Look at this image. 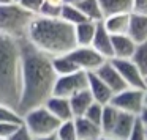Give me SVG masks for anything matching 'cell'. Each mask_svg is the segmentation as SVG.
Here are the masks:
<instances>
[{
	"label": "cell",
	"instance_id": "cell-1",
	"mask_svg": "<svg viewBox=\"0 0 147 140\" xmlns=\"http://www.w3.org/2000/svg\"><path fill=\"white\" fill-rule=\"evenodd\" d=\"M19 44L22 76L18 112L26 115L32 109L45 105V102L52 96L57 74L52 68V60L49 55L38 51L32 43L27 41V38H21Z\"/></svg>",
	"mask_w": 147,
	"mask_h": 140
},
{
	"label": "cell",
	"instance_id": "cell-2",
	"mask_svg": "<svg viewBox=\"0 0 147 140\" xmlns=\"http://www.w3.org/2000/svg\"><path fill=\"white\" fill-rule=\"evenodd\" d=\"M26 38L51 58L68 54L76 47L74 27L60 17L35 16L29 25Z\"/></svg>",
	"mask_w": 147,
	"mask_h": 140
},
{
	"label": "cell",
	"instance_id": "cell-3",
	"mask_svg": "<svg viewBox=\"0 0 147 140\" xmlns=\"http://www.w3.org/2000/svg\"><path fill=\"white\" fill-rule=\"evenodd\" d=\"M21 60L19 39L0 33V104L18 110L21 99Z\"/></svg>",
	"mask_w": 147,
	"mask_h": 140
},
{
	"label": "cell",
	"instance_id": "cell-4",
	"mask_svg": "<svg viewBox=\"0 0 147 140\" xmlns=\"http://www.w3.org/2000/svg\"><path fill=\"white\" fill-rule=\"evenodd\" d=\"M33 17L35 16L32 13L18 3L0 5V33L16 39L26 38Z\"/></svg>",
	"mask_w": 147,
	"mask_h": 140
},
{
	"label": "cell",
	"instance_id": "cell-5",
	"mask_svg": "<svg viewBox=\"0 0 147 140\" xmlns=\"http://www.w3.org/2000/svg\"><path fill=\"white\" fill-rule=\"evenodd\" d=\"M22 120H24V126L30 131V134L35 139L52 135V134L57 132L59 126H60V121L45 105H40L36 109L29 110L26 115H22Z\"/></svg>",
	"mask_w": 147,
	"mask_h": 140
},
{
	"label": "cell",
	"instance_id": "cell-6",
	"mask_svg": "<svg viewBox=\"0 0 147 140\" xmlns=\"http://www.w3.org/2000/svg\"><path fill=\"white\" fill-rule=\"evenodd\" d=\"M109 104L114 105L115 109H119L120 112H127V113L138 117L144 107V90L128 87V88L115 93Z\"/></svg>",
	"mask_w": 147,
	"mask_h": 140
},
{
	"label": "cell",
	"instance_id": "cell-7",
	"mask_svg": "<svg viewBox=\"0 0 147 140\" xmlns=\"http://www.w3.org/2000/svg\"><path fill=\"white\" fill-rule=\"evenodd\" d=\"M87 88V73L86 71H76L73 74H67V76H59L54 83V96H60V98H68L74 96L76 93L82 91Z\"/></svg>",
	"mask_w": 147,
	"mask_h": 140
},
{
	"label": "cell",
	"instance_id": "cell-8",
	"mask_svg": "<svg viewBox=\"0 0 147 140\" xmlns=\"http://www.w3.org/2000/svg\"><path fill=\"white\" fill-rule=\"evenodd\" d=\"M68 55L74 61L78 69L86 73L96 71L106 61V58H103L92 46H76L71 52H68Z\"/></svg>",
	"mask_w": 147,
	"mask_h": 140
},
{
	"label": "cell",
	"instance_id": "cell-9",
	"mask_svg": "<svg viewBox=\"0 0 147 140\" xmlns=\"http://www.w3.org/2000/svg\"><path fill=\"white\" fill-rule=\"evenodd\" d=\"M115 69L122 76L123 82L130 88H138V90H146V83H144V76L138 66L130 60V58H112Z\"/></svg>",
	"mask_w": 147,
	"mask_h": 140
},
{
	"label": "cell",
	"instance_id": "cell-10",
	"mask_svg": "<svg viewBox=\"0 0 147 140\" xmlns=\"http://www.w3.org/2000/svg\"><path fill=\"white\" fill-rule=\"evenodd\" d=\"M93 73H95L96 76L111 88V91L114 93V95L119 93V91H122V90H125V88H128L127 83L123 82L122 76L119 74V71L115 69L114 63H112L111 60H106L105 63H103L96 71H93Z\"/></svg>",
	"mask_w": 147,
	"mask_h": 140
},
{
	"label": "cell",
	"instance_id": "cell-11",
	"mask_svg": "<svg viewBox=\"0 0 147 140\" xmlns=\"http://www.w3.org/2000/svg\"><path fill=\"white\" fill-rule=\"evenodd\" d=\"M87 90L90 91L93 101L100 102V104H103V105L109 104L112 96H114V93L111 91V88H109L95 73H87Z\"/></svg>",
	"mask_w": 147,
	"mask_h": 140
},
{
	"label": "cell",
	"instance_id": "cell-12",
	"mask_svg": "<svg viewBox=\"0 0 147 140\" xmlns=\"http://www.w3.org/2000/svg\"><path fill=\"white\" fill-rule=\"evenodd\" d=\"M45 107L57 118L59 121H70L73 120V112H71V104L68 98H60V96L52 95L48 101L45 102Z\"/></svg>",
	"mask_w": 147,
	"mask_h": 140
},
{
	"label": "cell",
	"instance_id": "cell-13",
	"mask_svg": "<svg viewBox=\"0 0 147 140\" xmlns=\"http://www.w3.org/2000/svg\"><path fill=\"white\" fill-rule=\"evenodd\" d=\"M92 46L103 58L106 60H112V35H109L108 30L103 27L101 22L96 24V32L93 36Z\"/></svg>",
	"mask_w": 147,
	"mask_h": 140
},
{
	"label": "cell",
	"instance_id": "cell-14",
	"mask_svg": "<svg viewBox=\"0 0 147 140\" xmlns=\"http://www.w3.org/2000/svg\"><path fill=\"white\" fill-rule=\"evenodd\" d=\"M136 43L128 33L112 36V58H131L136 51Z\"/></svg>",
	"mask_w": 147,
	"mask_h": 140
},
{
	"label": "cell",
	"instance_id": "cell-15",
	"mask_svg": "<svg viewBox=\"0 0 147 140\" xmlns=\"http://www.w3.org/2000/svg\"><path fill=\"white\" fill-rule=\"evenodd\" d=\"M128 35L133 38L136 44L147 41V14L130 13V25H128Z\"/></svg>",
	"mask_w": 147,
	"mask_h": 140
},
{
	"label": "cell",
	"instance_id": "cell-16",
	"mask_svg": "<svg viewBox=\"0 0 147 140\" xmlns=\"http://www.w3.org/2000/svg\"><path fill=\"white\" fill-rule=\"evenodd\" d=\"M74 126H76L78 132V140H96L103 134L101 127L87 120L86 117L74 118Z\"/></svg>",
	"mask_w": 147,
	"mask_h": 140
},
{
	"label": "cell",
	"instance_id": "cell-17",
	"mask_svg": "<svg viewBox=\"0 0 147 140\" xmlns=\"http://www.w3.org/2000/svg\"><path fill=\"white\" fill-rule=\"evenodd\" d=\"M101 24L108 30L109 35H125V33H128L130 14H112V16L105 17Z\"/></svg>",
	"mask_w": 147,
	"mask_h": 140
},
{
	"label": "cell",
	"instance_id": "cell-18",
	"mask_svg": "<svg viewBox=\"0 0 147 140\" xmlns=\"http://www.w3.org/2000/svg\"><path fill=\"white\" fill-rule=\"evenodd\" d=\"M103 16L112 14H130L133 11V0H98Z\"/></svg>",
	"mask_w": 147,
	"mask_h": 140
},
{
	"label": "cell",
	"instance_id": "cell-19",
	"mask_svg": "<svg viewBox=\"0 0 147 140\" xmlns=\"http://www.w3.org/2000/svg\"><path fill=\"white\" fill-rule=\"evenodd\" d=\"M96 24L93 21H84V22L74 25V39L76 46H90L96 32Z\"/></svg>",
	"mask_w": 147,
	"mask_h": 140
},
{
	"label": "cell",
	"instance_id": "cell-20",
	"mask_svg": "<svg viewBox=\"0 0 147 140\" xmlns=\"http://www.w3.org/2000/svg\"><path fill=\"white\" fill-rule=\"evenodd\" d=\"M134 121H136V117L131 113H127V112H120L117 117V121L114 124V129L109 135L115 137V139L120 140H127V137L130 135L131 127H133Z\"/></svg>",
	"mask_w": 147,
	"mask_h": 140
},
{
	"label": "cell",
	"instance_id": "cell-21",
	"mask_svg": "<svg viewBox=\"0 0 147 140\" xmlns=\"http://www.w3.org/2000/svg\"><path fill=\"white\" fill-rule=\"evenodd\" d=\"M93 98L90 95L89 90H82V91L76 93L74 96L70 98V104H71V112H73V117H84V113L87 112V109L93 104Z\"/></svg>",
	"mask_w": 147,
	"mask_h": 140
},
{
	"label": "cell",
	"instance_id": "cell-22",
	"mask_svg": "<svg viewBox=\"0 0 147 140\" xmlns=\"http://www.w3.org/2000/svg\"><path fill=\"white\" fill-rule=\"evenodd\" d=\"M76 7L81 10V13L86 16L87 21L101 22V21L105 19L98 0H84V2H81V3H76Z\"/></svg>",
	"mask_w": 147,
	"mask_h": 140
},
{
	"label": "cell",
	"instance_id": "cell-23",
	"mask_svg": "<svg viewBox=\"0 0 147 140\" xmlns=\"http://www.w3.org/2000/svg\"><path fill=\"white\" fill-rule=\"evenodd\" d=\"M51 60H52V68H54L57 77L59 76H67V74H73V73H76V71H79L68 54L52 57Z\"/></svg>",
	"mask_w": 147,
	"mask_h": 140
},
{
	"label": "cell",
	"instance_id": "cell-24",
	"mask_svg": "<svg viewBox=\"0 0 147 140\" xmlns=\"http://www.w3.org/2000/svg\"><path fill=\"white\" fill-rule=\"evenodd\" d=\"M119 113H120V110H119V109H115L114 105H111V104H106L105 105V109H103L101 123H100V127H101L103 134L109 135V134L112 132L114 124H115V121H117Z\"/></svg>",
	"mask_w": 147,
	"mask_h": 140
},
{
	"label": "cell",
	"instance_id": "cell-25",
	"mask_svg": "<svg viewBox=\"0 0 147 140\" xmlns=\"http://www.w3.org/2000/svg\"><path fill=\"white\" fill-rule=\"evenodd\" d=\"M60 19L65 21V22H68L73 27L78 25V24H81V22H84V21H87L86 16L81 13V10L73 3H63L62 11H60Z\"/></svg>",
	"mask_w": 147,
	"mask_h": 140
},
{
	"label": "cell",
	"instance_id": "cell-26",
	"mask_svg": "<svg viewBox=\"0 0 147 140\" xmlns=\"http://www.w3.org/2000/svg\"><path fill=\"white\" fill-rule=\"evenodd\" d=\"M130 60L138 66V69L142 73V76H146L147 74V41L136 46V51H134L133 57Z\"/></svg>",
	"mask_w": 147,
	"mask_h": 140
},
{
	"label": "cell",
	"instance_id": "cell-27",
	"mask_svg": "<svg viewBox=\"0 0 147 140\" xmlns=\"http://www.w3.org/2000/svg\"><path fill=\"white\" fill-rule=\"evenodd\" d=\"M0 123H11V124H22V115L14 107L0 104Z\"/></svg>",
	"mask_w": 147,
	"mask_h": 140
},
{
	"label": "cell",
	"instance_id": "cell-28",
	"mask_svg": "<svg viewBox=\"0 0 147 140\" xmlns=\"http://www.w3.org/2000/svg\"><path fill=\"white\" fill-rule=\"evenodd\" d=\"M57 140H78V132L74 126V118L70 121H62L55 132Z\"/></svg>",
	"mask_w": 147,
	"mask_h": 140
},
{
	"label": "cell",
	"instance_id": "cell-29",
	"mask_svg": "<svg viewBox=\"0 0 147 140\" xmlns=\"http://www.w3.org/2000/svg\"><path fill=\"white\" fill-rule=\"evenodd\" d=\"M103 109H105L103 104H100V102H93V104L87 109V112L84 113V117H86L87 120H90L92 123H95V124L100 126V123H101V117H103Z\"/></svg>",
	"mask_w": 147,
	"mask_h": 140
},
{
	"label": "cell",
	"instance_id": "cell-30",
	"mask_svg": "<svg viewBox=\"0 0 147 140\" xmlns=\"http://www.w3.org/2000/svg\"><path fill=\"white\" fill-rule=\"evenodd\" d=\"M127 140H146V126L138 120V117H136L133 127H131L130 135L127 137Z\"/></svg>",
	"mask_w": 147,
	"mask_h": 140
},
{
	"label": "cell",
	"instance_id": "cell-31",
	"mask_svg": "<svg viewBox=\"0 0 147 140\" xmlns=\"http://www.w3.org/2000/svg\"><path fill=\"white\" fill-rule=\"evenodd\" d=\"M43 3H45V0H21L19 5L27 10L29 13H32L33 16H38L40 14V10H41Z\"/></svg>",
	"mask_w": 147,
	"mask_h": 140
},
{
	"label": "cell",
	"instance_id": "cell-32",
	"mask_svg": "<svg viewBox=\"0 0 147 140\" xmlns=\"http://www.w3.org/2000/svg\"><path fill=\"white\" fill-rule=\"evenodd\" d=\"M8 140H35V137L30 134V131L27 129V127L24 126V123H22V124H21V126L16 129V132H14Z\"/></svg>",
	"mask_w": 147,
	"mask_h": 140
},
{
	"label": "cell",
	"instance_id": "cell-33",
	"mask_svg": "<svg viewBox=\"0 0 147 140\" xmlns=\"http://www.w3.org/2000/svg\"><path fill=\"white\" fill-rule=\"evenodd\" d=\"M21 124H11V123H0V139L8 140Z\"/></svg>",
	"mask_w": 147,
	"mask_h": 140
},
{
	"label": "cell",
	"instance_id": "cell-34",
	"mask_svg": "<svg viewBox=\"0 0 147 140\" xmlns=\"http://www.w3.org/2000/svg\"><path fill=\"white\" fill-rule=\"evenodd\" d=\"M131 13L147 14V0H133V11Z\"/></svg>",
	"mask_w": 147,
	"mask_h": 140
},
{
	"label": "cell",
	"instance_id": "cell-35",
	"mask_svg": "<svg viewBox=\"0 0 147 140\" xmlns=\"http://www.w3.org/2000/svg\"><path fill=\"white\" fill-rule=\"evenodd\" d=\"M138 120H139L141 123H142L144 126L147 127V105H144L142 110L139 112V115H138Z\"/></svg>",
	"mask_w": 147,
	"mask_h": 140
},
{
	"label": "cell",
	"instance_id": "cell-36",
	"mask_svg": "<svg viewBox=\"0 0 147 140\" xmlns=\"http://www.w3.org/2000/svg\"><path fill=\"white\" fill-rule=\"evenodd\" d=\"M96 140H120V139H115V137H112V135H106V134H101V135H100Z\"/></svg>",
	"mask_w": 147,
	"mask_h": 140
},
{
	"label": "cell",
	"instance_id": "cell-37",
	"mask_svg": "<svg viewBox=\"0 0 147 140\" xmlns=\"http://www.w3.org/2000/svg\"><path fill=\"white\" fill-rule=\"evenodd\" d=\"M35 140H57V137H55V134H52V135H46V137H40V139H35Z\"/></svg>",
	"mask_w": 147,
	"mask_h": 140
},
{
	"label": "cell",
	"instance_id": "cell-38",
	"mask_svg": "<svg viewBox=\"0 0 147 140\" xmlns=\"http://www.w3.org/2000/svg\"><path fill=\"white\" fill-rule=\"evenodd\" d=\"M81 2H84V0H65V3H73V5L81 3Z\"/></svg>",
	"mask_w": 147,
	"mask_h": 140
},
{
	"label": "cell",
	"instance_id": "cell-39",
	"mask_svg": "<svg viewBox=\"0 0 147 140\" xmlns=\"http://www.w3.org/2000/svg\"><path fill=\"white\" fill-rule=\"evenodd\" d=\"M10 3H13L11 0H0V5H10Z\"/></svg>",
	"mask_w": 147,
	"mask_h": 140
},
{
	"label": "cell",
	"instance_id": "cell-40",
	"mask_svg": "<svg viewBox=\"0 0 147 140\" xmlns=\"http://www.w3.org/2000/svg\"><path fill=\"white\" fill-rule=\"evenodd\" d=\"M144 105H147V88L144 90Z\"/></svg>",
	"mask_w": 147,
	"mask_h": 140
},
{
	"label": "cell",
	"instance_id": "cell-41",
	"mask_svg": "<svg viewBox=\"0 0 147 140\" xmlns=\"http://www.w3.org/2000/svg\"><path fill=\"white\" fill-rule=\"evenodd\" d=\"M144 83H146V88H147V74L144 76Z\"/></svg>",
	"mask_w": 147,
	"mask_h": 140
},
{
	"label": "cell",
	"instance_id": "cell-42",
	"mask_svg": "<svg viewBox=\"0 0 147 140\" xmlns=\"http://www.w3.org/2000/svg\"><path fill=\"white\" fill-rule=\"evenodd\" d=\"M11 2H13V3H18V5H19V2H21V0H11Z\"/></svg>",
	"mask_w": 147,
	"mask_h": 140
},
{
	"label": "cell",
	"instance_id": "cell-43",
	"mask_svg": "<svg viewBox=\"0 0 147 140\" xmlns=\"http://www.w3.org/2000/svg\"><path fill=\"white\" fill-rule=\"evenodd\" d=\"M146 140H147V127H146Z\"/></svg>",
	"mask_w": 147,
	"mask_h": 140
},
{
	"label": "cell",
	"instance_id": "cell-44",
	"mask_svg": "<svg viewBox=\"0 0 147 140\" xmlns=\"http://www.w3.org/2000/svg\"><path fill=\"white\" fill-rule=\"evenodd\" d=\"M0 140H5V139H0Z\"/></svg>",
	"mask_w": 147,
	"mask_h": 140
}]
</instances>
